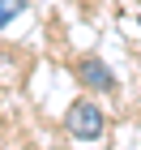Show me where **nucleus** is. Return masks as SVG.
Returning a JSON list of instances; mask_svg holds the SVG:
<instances>
[{"label":"nucleus","mask_w":141,"mask_h":150,"mask_svg":"<svg viewBox=\"0 0 141 150\" xmlns=\"http://www.w3.org/2000/svg\"><path fill=\"white\" fill-rule=\"evenodd\" d=\"M73 73H77V81H81L86 90H116V73L107 69L98 56H81L73 64Z\"/></svg>","instance_id":"nucleus-2"},{"label":"nucleus","mask_w":141,"mask_h":150,"mask_svg":"<svg viewBox=\"0 0 141 150\" xmlns=\"http://www.w3.org/2000/svg\"><path fill=\"white\" fill-rule=\"evenodd\" d=\"M64 125H69V137L98 142L103 129H107V116H103V107L94 103V99H77V103H69V112H64Z\"/></svg>","instance_id":"nucleus-1"},{"label":"nucleus","mask_w":141,"mask_h":150,"mask_svg":"<svg viewBox=\"0 0 141 150\" xmlns=\"http://www.w3.org/2000/svg\"><path fill=\"white\" fill-rule=\"evenodd\" d=\"M22 13H26V0H0V30H4V26H13Z\"/></svg>","instance_id":"nucleus-3"}]
</instances>
